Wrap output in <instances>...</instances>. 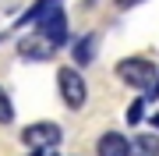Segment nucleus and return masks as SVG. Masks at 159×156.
I'll use <instances>...</instances> for the list:
<instances>
[{
  "mask_svg": "<svg viewBox=\"0 0 159 156\" xmlns=\"http://www.w3.org/2000/svg\"><path fill=\"white\" fill-rule=\"evenodd\" d=\"M131 145H134L131 156H159V135H138Z\"/></svg>",
  "mask_w": 159,
  "mask_h": 156,
  "instance_id": "6e6552de",
  "label": "nucleus"
},
{
  "mask_svg": "<svg viewBox=\"0 0 159 156\" xmlns=\"http://www.w3.org/2000/svg\"><path fill=\"white\" fill-rule=\"evenodd\" d=\"M96 153H99V156H131L134 145H131V139H124L120 131H106V135H99Z\"/></svg>",
  "mask_w": 159,
  "mask_h": 156,
  "instance_id": "423d86ee",
  "label": "nucleus"
},
{
  "mask_svg": "<svg viewBox=\"0 0 159 156\" xmlns=\"http://www.w3.org/2000/svg\"><path fill=\"white\" fill-rule=\"evenodd\" d=\"M35 32H39L43 39H50L53 46H64V43H67V14H64L60 7H53V11L35 25Z\"/></svg>",
  "mask_w": 159,
  "mask_h": 156,
  "instance_id": "20e7f679",
  "label": "nucleus"
},
{
  "mask_svg": "<svg viewBox=\"0 0 159 156\" xmlns=\"http://www.w3.org/2000/svg\"><path fill=\"white\" fill-rule=\"evenodd\" d=\"M117 78L124 85H131V89H142V96H145L152 89V82L159 78V71H156V64L148 57H124L117 64Z\"/></svg>",
  "mask_w": 159,
  "mask_h": 156,
  "instance_id": "f257e3e1",
  "label": "nucleus"
},
{
  "mask_svg": "<svg viewBox=\"0 0 159 156\" xmlns=\"http://www.w3.org/2000/svg\"><path fill=\"white\" fill-rule=\"evenodd\" d=\"M142 0H117V7H138Z\"/></svg>",
  "mask_w": 159,
  "mask_h": 156,
  "instance_id": "f8f14e48",
  "label": "nucleus"
},
{
  "mask_svg": "<svg viewBox=\"0 0 159 156\" xmlns=\"http://www.w3.org/2000/svg\"><path fill=\"white\" fill-rule=\"evenodd\" d=\"M57 89H60L64 103H67L71 110H81V106H85L89 89H85V78H81L74 68H60V71H57Z\"/></svg>",
  "mask_w": 159,
  "mask_h": 156,
  "instance_id": "f03ea898",
  "label": "nucleus"
},
{
  "mask_svg": "<svg viewBox=\"0 0 159 156\" xmlns=\"http://www.w3.org/2000/svg\"><path fill=\"white\" fill-rule=\"evenodd\" d=\"M145 99H148V103H152V99H159V78L152 82V89H148V92H145Z\"/></svg>",
  "mask_w": 159,
  "mask_h": 156,
  "instance_id": "9b49d317",
  "label": "nucleus"
},
{
  "mask_svg": "<svg viewBox=\"0 0 159 156\" xmlns=\"http://www.w3.org/2000/svg\"><path fill=\"white\" fill-rule=\"evenodd\" d=\"M60 139H64V131L53 121H35L21 131V142L29 149H53V145H60Z\"/></svg>",
  "mask_w": 159,
  "mask_h": 156,
  "instance_id": "7ed1b4c3",
  "label": "nucleus"
},
{
  "mask_svg": "<svg viewBox=\"0 0 159 156\" xmlns=\"http://www.w3.org/2000/svg\"><path fill=\"white\" fill-rule=\"evenodd\" d=\"M96 53H99V35H96V32L81 35V39L74 43V64H92Z\"/></svg>",
  "mask_w": 159,
  "mask_h": 156,
  "instance_id": "0eeeda50",
  "label": "nucleus"
},
{
  "mask_svg": "<svg viewBox=\"0 0 159 156\" xmlns=\"http://www.w3.org/2000/svg\"><path fill=\"white\" fill-rule=\"evenodd\" d=\"M32 156H43V149H32Z\"/></svg>",
  "mask_w": 159,
  "mask_h": 156,
  "instance_id": "4468645a",
  "label": "nucleus"
},
{
  "mask_svg": "<svg viewBox=\"0 0 159 156\" xmlns=\"http://www.w3.org/2000/svg\"><path fill=\"white\" fill-rule=\"evenodd\" d=\"M145 103H148V99H145V96H138L134 103L127 106V124H131V128H138V124L145 121Z\"/></svg>",
  "mask_w": 159,
  "mask_h": 156,
  "instance_id": "1a4fd4ad",
  "label": "nucleus"
},
{
  "mask_svg": "<svg viewBox=\"0 0 159 156\" xmlns=\"http://www.w3.org/2000/svg\"><path fill=\"white\" fill-rule=\"evenodd\" d=\"M14 121V103H11V96L0 89V124H11Z\"/></svg>",
  "mask_w": 159,
  "mask_h": 156,
  "instance_id": "9d476101",
  "label": "nucleus"
},
{
  "mask_svg": "<svg viewBox=\"0 0 159 156\" xmlns=\"http://www.w3.org/2000/svg\"><path fill=\"white\" fill-rule=\"evenodd\" d=\"M18 53H21L25 60H50L53 53H57V46L35 32V35H25V39H18Z\"/></svg>",
  "mask_w": 159,
  "mask_h": 156,
  "instance_id": "39448f33",
  "label": "nucleus"
},
{
  "mask_svg": "<svg viewBox=\"0 0 159 156\" xmlns=\"http://www.w3.org/2000/svg\"><path fill=\"white\" fill-rule=\"evenodd\" d=\"M148 121H152V128H156V131H159V114H152V117H148Z\"/></svg>",
  "mask_w": 159,
  "mask_h": 156,
  "instance_id": "ddd939ff",
  "label": "nucleus"
}]
</instances>
